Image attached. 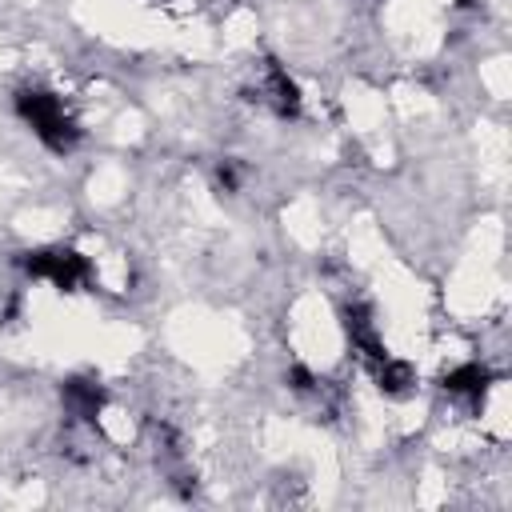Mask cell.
<instances>
[{
	"label": "cell",
	"mask_w": 512,
	"mask_h": 512,
	"mask_svg": "<svg viewBox=\"0 0 512 512\" xmlns=\"http://www.w3.org/2000/svg\"><path fill=\"white\" fill-rule=\"evenodd\" d=\"M16 112H20V120L40 136L44 148H52V152H72V148H76L80 128H76V120L64 112L60 96H52L48 88H20V92H16Z\"/></svg>",
	"instance_id": "1"
},
{
	"label": "cell",
	"mask_w": 512,
	"mask_h": 512,
	"mask_svg": "<svg viewBox=\"0 0 512 512\" xmlns=\"http://www.w3.org/2000/svg\"><path fill=\"white\" fill-rule=\"evenodd\" d=\"M20 264L32 280H48L60 292H76L88 280V260L76 248H36V252H24Z\"/></svg>",
	"instance_id": "2"
},
{
	"label": "cell",
	"mask_w": 512,
	"mask_h": 512,
	"mask_svg": "<svg viewBox=\"0 0 512 512\" xmlns=\"http://www.w3.org/2000/svg\"><path fill=\"white\" fill-rule=\"evenodd\" d=\"M60 396H64V408H68L76 420L96 424V416H100V408H104V388H100L96 380H88V376H72V380H64Z\"/></svg>",
	"instance_id": "3"
},
{
	"label": "cell",
	"mask_w": 512,
	"mask_h": 512,
	"mask_svg": "<svg viewBox=\"0 0 512 512\" xmlns=\"http://www.w3.org/2000/svg\"><path fill=\"white\" fill-rule=\"evenodd\" d=\"M264 100H268L272 112L284 116V120L300 116V88H296V80H292L280 64H268V76H264Z\"/></svg>",
	"instance_id": "4"
},
{
	"label": "cell",
	"mask_w": 512,
	"mask_h": 512,
	"mask_svg": "<svg viewBox=\"0 0 512 512\" xmlns=\"http://www.w3.org/2000/svg\"><path fill=\"white\" fill-rule=\"evenodd\" d=\"M492 380H496V376H492L484 364H476V360L456 364L452 372H444V388H448L452 396H472V400H480Z\"/></svg>",
	"instance_id": "5"
},
{
	"label": "cell",
	"mask_w": 512,
	"mask_h": 512,
	"mask_svg": "<svg viewBox=\"0 0 512 512\" xmlns=\"http://www.w3.org/2000/svg\"><path fill=\"white\" fill-rule=\"evenodd\" d=\"M372 376H376V388H380L384 396H404V392L416 384L412 364H404V360H396V356H380V360L372 364Z\"/></svg>",
	"instance_id": "6"
},
{
	"label": "cell",
	"mask_w": 512,
	"mask_h": 512,
	"mask_svg": "<svg viewBox=\"0 0 512 512\" xmlns=\"http://www.w3.org/2000/svg\"><path fill=\"white\" fill-rule=\"evenodd\" d=\"M288 384H292L296 392H308L316 380H312V372H308L304 364H292V368H288Z\"/></svg>",
	"instance_id": "7"
},
{
	"label": "cell",
	"mask_w": 512,
	"mask_h": 512,
	"mask_svg": "<svg viewBox=\"0 0 512 512\" xmlns=\"http://www.w3.org/2000/svg\"><path fill=\"white\" fill-rule=\"evenodd\" d=\"M216 180H220L228 192H236V184H240V172H236V164H232V160H224V164L216 168Z\"/></svg>",
	"instance_id": "8"
}]
</instances>
